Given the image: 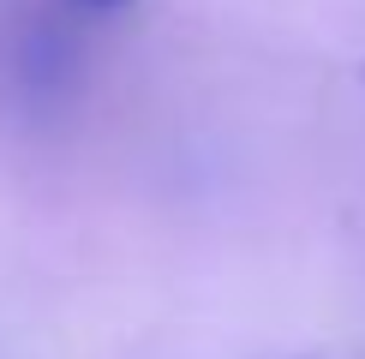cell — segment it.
<instances>
[{"label":"cell","mask_w":365,"mask_h":359,"mask_svg":"<svg viewBox=\"0 0 365 359\" xmlns=\"http://www.w3.org/2000/svg\"><path fill=\"white\" fill-rule=\"evenodd\" d=\"M90 6H120V0H90Z\"/></svg>","instance_id":"obj_1"}]
</instances>
